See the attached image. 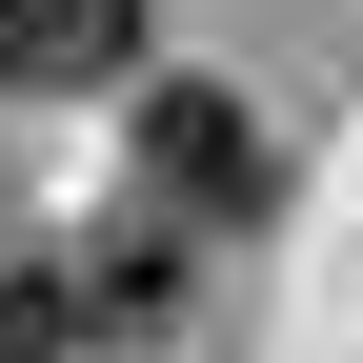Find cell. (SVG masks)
I'll return each instance as SVG.
<instances>
[{
	"label": "cell",
	"mask_w": 363,
	"mask_h": 363,
	"mask_svg": "<svg viewBox=\"0 0 363 363\" xmlns=\"http://www.w3.org/2000/svg\"><path fill=\"white\" fill-rule=\"evenodd\" d=\"M142 202L162 222H262V121L222 81H142Z\"/></svg>",
	"instance_id": "1"
},
{
	"label": "cell",
	"mask_w": 363,
	"mask_h": 363,
	"mask_svg": "<svg viewBox=\"0 0 363 363\" xmlns=\"http://www.w3.org/2000/svg\"><path fill=\"white\" fill-rule=\"evenodd\" d=\"M101 61H142V0H0V101L101 81Z\"/></svg>",
	"instance_id": "2"
},
{
	"label": "cell",
	"mask_w": 363,
	"mask_h": 363,
	"mask_svg": "<svg viewBox=\"0 0 363 363\" xmlns=\"http://www.w3.org/2000/svg\"><path fill=\"white\" fill-rule=\"evenodd\" d=\"M81 323H101V303H81L61 262H0V363H81Z\"/></svg>",
	"instance_id": "3"
}]
</instances>
